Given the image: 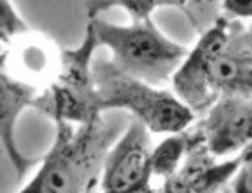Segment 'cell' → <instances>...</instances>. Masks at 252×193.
I'll return each instance as SVG.
<instances>
[{"instance_id": "6da1fadb", "label": "cell", "mask_w": 252, "mask_h": 193, "mask_svg": "<svg viewBox=\"0 0 252 193\" xmlns=\"http://www.w3.org/2000/svg\"><path fill=\"white\" fill-rule=\"evenodd\" d=\"M116 136L103 116L81 126L58 123L38 172L18 193H90Z\"/></svg>"}, {"instance_id": "7a4b0ae2", "label": "cell", "mask_w": 252, "mask_h": 193, "mask_svg": "<svg viewBox=\"0 0 252 193\" xmlns=\"http://www.w3.org/2000/svg\"><path fill=\"white\" fill-rule=\"evenodd\" d=\"M99 47L110 51V63L121 73L153 87H166L188 56V47L164 35L152 18L119 26L89 20Z\"/></svg>"}, {"instance_id": "3957f363", "label": "cell", "mask_w": 252, "mask_h": 193, "mask_svg": "<svg viewBox=\"0 0 252 193\" xmlns=\"http://www.w3.org/2000/svg\"><path fill=\"white\" fill-rule=\"evenodd\" d=\"M101 112L126 110L153 134H179L193 125L194 114L166 87H153L121 73L110 60L92 63Z\"/></svg>"}, {"instance_id": "277c9868", "label": "cell", "mask_w": 252, "mask_h": 193, "mask_svg": "<svg viewBox=\"0 0 252 193\" xmlns=\"http://www.w3.org/2000/svg\"><path fill=\"white\" fill-rule=\"evenodd\" d=\"M99 43L94 29L87 24L83 40L72 49H62V62L56 78L47 89L38 94L32 109L47 116L54 125L63 123L81 126L101 117L99 99L95 92L92 63Z\"/></svg>"}, {"instance_id": "5b68a950", "label": "cell", "mask_w": 252, "mask_h": 193, "mask_svg": "<svg viewBox=\"0 0 252 193\" xmlns=\"http://www.w3.org/2000/svg\"><path fill=\"white\" fill-rule=\"evenodd\" d=\"M231 20L220 15L202 35L171 78V92L194 116L205 114L216 103L211 89V73L216 58L225 47Z\"/></svg>"}, {"instance_id": "8992f818", "label": "cell", "mask_w": 252, "mask_h": 193, "mask_svg": "<svg viewBox=\"0 0 252 193\" xmlns=\"http://www.w3.org/2000/svg\"><path fill=\"white\" fill-rule=\"evenodd\" d=\"M152 141L142 123L130 119L101 170V193H157L152 186Z\"/></svg>"}, {"instance_id": "52a82bcc", "label": "cell", "mask_w": 252, "mask_h": 193, "mask_svg": "<svg viewBox=\"0 0 252 193\" xmlns=\"http://www.w3.org/2000/svg\"><path fill=\"white\" fill-rule=\"evenodd\" d=\"M213 157H225L252 145V98L221 96L196 126Z\"/></svg>"}, {"instance_id": "ba28073f", "label": "cell", "mask_w": 252, "mask_h": 193, "mask_svg": "<svg viewBox=\"0 0 252 193\" xmlns=\"http://www.w3.org/2000/svg\"><path fill=\"white\" fill-rule=\"evenodd\" d=\"M60 62L62 49L49 37L31 29L20 35L2 54V63L7 73L40 92L54 81Z\"/></svg>"}, {"instance_id": "9c48e42d", "label": "cell", "mask_w": 252, "mask_h": 193, "mask_svg": "<svg viewBox=\"0 0 252 193\" xmlns=\"http://www.w3.org/2000/svg\"><path fill=\"white\" fill-rule=\"evenodd\" d=\"M38 94L40 90L13 78L0 56V146L16 170L18 179H24L36 161L24 155L16 145V123L24 110L34 107Z\"/></svg>"}, {"instance_id": "30bf717a", "label": "cell", "mask_w": 252, "mask_h": 193, "mask_svg": "<svg viewBox=\"0 0 252 193\" xmlns=\"http://www.w3.org/2000/svg\"><path fill=\"white\" fill-rule=\"evenodd\" d=\"M211 89L216 99L221 96L252 98V49L240 22L231 20L225 47L213 65Z\"/></svg>"}, {"instance_id": "8fae6325", "label": "cell", "mask_w": 252, "mask_h": 193, "mask_svg": "<svg viewBox=\"0 0 252 193\" xmlns=\"http://www.w3.org/2000/svg\"><path fill=\"white\" fill-rule=\"evenodd\" d=\"M238 168H240V155L216 162L204 143L200 141L191 146L177 175L196 193H220L231 183Z\"/></svg>"}, {"instance_id": "7c38bea8", "label": "cell", "mask_w": 252, "mask_h": 193, "mask_svg": "<svg viewBox=\"0 0 252 193\" xmlns=\"http://www.w3.org/2000/svg\"><path fill=\"white\" fill-rule=\"evenodd\" d=\"M200 141H202V136H200L198 128H191V126L184 132L169 134L168 137H164L162 141L152 150L153 175L160 177L162 181L173 177L180 170L191 146Z\"/></svg>"}, {"instance_id": "4fadbf2b", "label": "cell", "mask_w": 252, "mask_h": 193, "mask_svg": "<svg viewBox=\"0 0 252 193\" xmlns=\"http://www.w3.org/2000/svg\"><path fill=\"white\" fill-rule=\"evenodd\" d=\"M89 20L99 18L101 13L112 9H123L131 22H141L152 18V15L160 7H186L180 2H148V0H121V2H89L83 5Z\"/></svg>"}, {"instance_id": "5bb4252c", "label": "cell", "mask_w": 252, "mask_h": 193, "mask_svg": "<svg viewBox=\"0 0 252 193\" xmlns=\"http://www.w3.org/2000/svg\"><path fill=\"white\" fill-rule=\"evenodd\" d=\"M29 31L27 24L16 11V7L9 2L0 0V56L7 51L16 38Z\"/></svg>"}, {"instance_id": "9a60e30c", "label": "cell", "mask_w": 252, "mask_h": 193, "mask_svg": "<svg viewBox=\"0 0 252 193\" xmlns=\"http://www.w3.org/2000/svg\"><path fill=\"white\" fill-rule=\"evenodd\" d=\"M231 181L225 193H252V145L240 154V168Z\"/></svg>"}, {"instance_id": "2e32d148", "label": "cell", "mask_w": 252, "mask_h": 193, "mask_svg": "<svg viewBox=\"0 0 252 193\" xmlns=\"http://www.w3.org/2000/svg\"><path fill=\"white\" fill-rule=\"evenodd\" d=\"M221 15L229 20H252V0H227L220 5Z\"/></svg>"}, {"instance_id": "e0dca14e", "label": "cell", "mask_w": 252, "mask_h": 193, "mask_svg": "<svg viewBox=\"0 0 252 193\" xmlns=\"http://www.w3.org/2000/svg\"><path fill=\"white\" fill-rule=\"evenodd\" d=\"M158 193H196V192H194L193 188H189L188 184L175 173L173 177H169L164 181L162 188H160Z\"/></svg>"}, {"instance_id": "ac0fdd59", "label": "cell", "mask_w": 252, "mask_h": 193, "mask_svg": "<svg viewBox=\"0 0 252 193\" xmlns=\"http://www.w3.org/2000/svg\"><path fill=\"white\" fill-rule=\"evenodd\" d=\"M245 40H247L249 47L252 49V26L249 27V29H245Z\"/></svg>"}, {"instance_id": "d6986e66", "label": "cell", "mask_w": 252, "mask_h": 193, "mask_svg": "<svg viewBox=\"0 0 252 193\" xmlns=\"http://www.w3.org/2000/svg\"><path fill=\"white\" fill-rule=\"evenodd\" d=\"M0 154H4V152H2V146H0Z\"/></svg>"}]
</instances>
